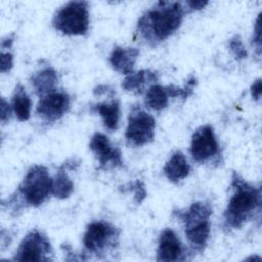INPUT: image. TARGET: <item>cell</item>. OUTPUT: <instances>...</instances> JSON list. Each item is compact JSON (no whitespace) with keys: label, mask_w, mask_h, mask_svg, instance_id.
I'll list each match as a JSON object with an SVG mask.
<instances>
[{"label":"cell","mask_w":262,"mask_h":262,"mask_svg":"<svg viewBox=\"0 0 262 262\" xmlns=\"http://www.w3.org/2000/svg\"><path fill=\"white\" fill-rule=\"evenodd\" d=\"M57 81V74L51 67H46L38 71L31 78V83L36 93L42 96L54 91Z\"/></svg>","instance_id":"2e32d148"},{"label":"cell","mask_w":262,"mask_h":262,"mask_svg":"<svg viewBox=\"0 0 262 262\" xmlns=\"http://www.w3.org/2000/svg\"><path fill=\"white\" fill-rule=\"evenodd\" d=\"M185 12L186 9L180 2H157L140 16L137 31L146 42L158 44L178 30Z\"/></svg>","instance_id":"6da1fadb"},{"label":"cell","mask_w":262,"mask_h":262,"mask_svg":"<svg viewBox=\"0 0 262 262\" xmlns=\"http://www.w3.org/2000/svg\"><path fill=\"white\" fill-rule=\"evenodd\" d=\"M229 49L232 52V54L234 55V57L236 59H244L248 56V52L246 50V47L244 46V43L242 41V39L239 38V36L235 35L233 36L230 40H229Z\"/></svg>","instance_id":"44dd1931"},{"label":"cell","mask_w":262,"mask_h":262,"mask_svg":"<svg viewBox=\"0 0 262 262\" xmlns=\"http://www.w3.org/2000/svg\"><path fill=\"white\" fill-rule=\"evenodd\" d=\"M251 94L252 97L255 100H259L261 98V94H262V85H261V79L256 80L252 86H251Z\"/></svg>","instance_id":"4316f807"},{"label":"cell","mask_w":262,"mask_h":262,"mask_svg":"<svg viewBox=\"0 0 262 262\" xmlns=\"http://www.w3.org/2000/svg\"><path fill=\"white\" fill-rule=\"evenodd\" d=\"M254 43L257 46V50L258 53L260 54V50H261V27H260V14L256 20V25H255V29H254Z\"/></svg>","instance_id":"cb8c5ba5"},{"label":"cell","mask_w":262,"mask_h":262,"mask_svg":"<svg viewBox=\"0 0 262 262\" xmlns=\"http://www.w3.org/2000/svg\"><path fill=\"white\" fill-rule=\"evenodd\" d=\"M74 190V183L68 176L64 167L62 166L52 179V192L54 196L58 199L69 198Z\"/></svg>","instance_id":"ffe728a7"},{"label":"cell","mask_w":262,"mask_h":262,"mask_svg":"<svg viewBox=\"0 0 262 262\" xmlns=\"http://www.w3.org/2000/svg\"><path fill=\"white\" fill-rule=\"evenodd\" d=\"M219 152V144L211 125L199 127L192 137L190 143V154L195 162L204 163L215 157Z\"/></svg>","instance_id":"9c48e42d"},{"label":"cell","mask_w":262,"mask_h":262,"mask_svg":"<svg viewBox=\"0 0 262 262\" xmlns=\"http://www.w3.org/2000/svg\"><path fill=\"white\" fill-rule=\"evenodd\" d=\"M190 173V166L181 151L174 152L164 166V174L172 181L177 182Z\"/></svg>","instance_id":"5bb4252c"},{"label":"cell","mask_w":262,"mask_h":262,"mask_svg":"<svg viewBox=\"0 0 262 262\" xmlns=\"http://www.w3.org/2000/svg\"><path fill=\"white\" fill-rule=\"evenodd\" d=\"M51 245L47 237L38 229L29 232L19 244L13 260L16 261H48Z\"/></svg>","instance_id":"ba28073f"},{"label":"cell","mask_w":262,"mask_h":262,"mask_svg":"<svg viewBox=\"0 0 262 262\" xmlns=\"http://www.w3.org/2000/svg\"><path fill=\"white\" fill-rule=\"evenodd\" d=\"M132 187H133V190L135 191L134 198H135L136 202H137V203H141V201H142V200L145 198V195H146V192H145V189H144V186H143L142 182L139 181V180H137V181H135V183L132 185Z\"/></svg>","instance_id":"603a6c76"},{"label":"cell","mask_w":262,"mask_h":262,"mask_svg":"<svg viewBox=\"0 0 262 262\" xmlns=\"http://www.w3.org/2000/svg\"><path fill=\"white\" fill-rule=\"evenodd\" d=\"M118 236L119 231L111 223L103 220L92 221L86 228L83 244L88 252L98 255L114 246Z\"/></svg>","instance_id":"52a82bcc"},{"label":"cell","mask_w":262,"mask_h":262,"mask_svg":"<svg viewBox=\"0 0 262 262\" xmlns=\"http://www.w3.org/2000/svg\"><path fill=\"white\" fill-rule=\"evenodd\" d=\"M174 214L183 221L187 241L195 250L202 252L210 237L211 226L210 217L212 207L205 202H195L185 211L174 212Z\"/></svg>","instance_id":"3957f363"},{"label":"cell","mask_w":262,"mask_h":262,"mask_svg":"<svg viewBox=\"0 0 262 262\" xmlns=\"http://www.w3.org/2000/svg\"><path fill=\"white\" fill-rule=\"evenodd\" d=\"M89 148L95 155L101 167H105L110 163L113 167L121 166L123 164L120 149L113 147L108 138L102 133L96 132L92 135L89 142Z\"/></svg>","instance_id":"8fae6325"},{"label":"cell","mask_w":262,"mask_h":262,"mask_svg":"<svg viewBox=\"0 0 262 262\" xmlns=\"http://www.w3.org/2000/svg\"><path fill=\"white\" fill-rule=\"evenodd\" d=\"M11 107L19 121L29 120L31 115L32 101L21 84H17L14 89L11 99Z\"/></svg>","instance_id":"e0dca14e"},{"label":"cell","mask_w":262,"mask_h":262,"mask_svg":"<svg viewBox=\"0 0 262 262\" xmlns=\"http://www.w3.org/2000/svg\"><path fill=\"white\" fill-rule=\"evenodd\" d=\"M52 192V178L44 166L32 167L18 186L17 193L29 206L38 207Z\"/></svg>","instance_id":"5b68a950"},{"label":"cell","mask_w":262,"mask_h":262,"mask_svg":"<svg viewBox=\"0 0 262 262\" xmlns=\"http://www.w3.org/2000/svg\"><path fill=\"white\" fill-rule=\"evenodd\" d=\"M92 111L100 115L105 128L112 131L118 128L120 118V104L117 99H114L111 102L97 103L92 106Z\"/></svg>","instance_id":"ac0fdd59"},{"label":"cell","mask_w":262,"mask_h":262,"mask_svg":"<svg viewBox=\"0 0 262 262\" xmlns=\"http://www.w3.org/2000/svg\"><path fill=\"white\" fill-rule=\"evenodd\" d=\"M11 106L5 101L4 98L1 99V122L5 123L6 121L9 120L10 114H11Z\"/></svg>","instance_id":"d4e9b609"},{"label":"cell","mask_w":262,"mask_h":262,"mask_svg":"<svg viewBox=\"0 0 262 262\" xmlns=\"http://www.w3.org/2000/svg\"><path fill=\"white\" fill-rule=\"evenodd\" d=\"M13 64V56L10 52H3L1 53V63H0V71L1 73L9 72Z\"/></svg>","instance_id":"7402d4cb"},{"label":"cell","mask_w":262,"mask_h":262,"mask_svg":"<svg viewBox=\"0 0 262 262\" xmlns=\"http://www.w3.org/2000/svg\"><path fill=\"white\" fill-rule=\"evenodd\" d=\"M158 81V75L156 72L150 70H141L136 73L129 74L122 83L125 90L133 91L135 93L141 94L146 85L155 84Z\"/></svg>","instance_id":"9a60e30c"},{"label":"cell","mask_w":262,"mask_h":262,"mask_svg":"<svg viewBox=\"0 0 262 262\" xmlns=\"http://www.w3.org/2000/svg\"><path fill=\"white\" fill-rule=\"evenodd\" d=\"M231 188L232 194L224 211V224L228 228H238L260 207L261 191L235 172L231 177Z\"/></svg>","instance_id":"7a4b0ae2"},{"label":"cell","mask_w":262,"mask_h":262,"mask_svg":"<svg viewBox=\"0 0 262 262\" xmlns=\"http://www.w3.org/2000/svg\"><path fill=\"white\" fill-rule=\"evenodd\" d=\"M139 55V49L133 47L116 46L108 57L112 68L124 75H129L133 72L134 64Z\"/></svg>","instance_id":"4fadbf2b"},{"label":"cell","mask_w":262,"mask_h":262,"mask_svg":"<svg viewBox=\"0 0 262 262\" xmlns=\"http://www.w3.org/2000/svg\"><path fill=\"white\" fill-rule=\"evenodd\" d=\"M183 248L180 239L171 228H165L160 235L157 251V260L162 262H172L184 260Z\"/></svg>","instance_id":"7c38bea8"},{"label":"cell","mask_w":262,"mask_h":262,"mask_svg":"<svg viewBox=\"0 0 262 262\" xmlns=\"http://www.w3.org/2000/svg\"><path fill=\"white\" fill-rule=\"evenodd\" d=\"M169 97L167 86L154 84L146 91L144 102L148 108L161 111L168 106Z\"/></svg>","instance_id":"d6986e66"},{"label":"cell","mask_w":262,"mask_h":262,"mask_svg":"<svg viewBox=\"0 0 262 262\" xmlns=\"http://www.w3.org/2000/svg\"><path fill=\"white\" fill-rule=\"evenodd\" d=\"M52 25L64 35H85L89 28L88 3L86 1L68 2L56 11Z\"/></svg>","instance_id":"277c9868"},{"label":"cell","mask_w":262,"mask_h":262,"mask_svg":"<svg viewBox=\"0 0 262 262\" xmlns=\"http://www.w3.org/2000/svg\"><path fill=\"white\" fill-rule=\"evenodd\" d=\"M156 121L154 117L140 107H133L130 113L125 137L133 146H142L154 140Z\"/></svg>","instance_id":"8992f818"},{"label":"cell","mask_w":262,"mask_h":262,"mask_svg":"<svg viewBox=\"0 0 262 262\" xmlns=\"http://www.w3.org/2000/svg\"><path fill=\"white\" fill-rule=\"evenodd\" d=\"M186 5L185 9L186 11H192V10H200V9H203L207 6L208 4V1H187L184 3Z\"/></svg>","instance_id":"484cf974"},{"label":"cell","mask_w":262,"mask_h":262,"mask_svg":"<svg viewBox=\"0 0 262 262\" xmlns=\"http://www.w3.org/2000/svg\"><path fill=\"white\" fill-rule=\"evenodd\" d=\"M70 102V96L67 92L55 89L41 97L37 106V114L47 122H54L69 111Z\"/></svg>","instance_id":"30bf717a"}]
</instances>
